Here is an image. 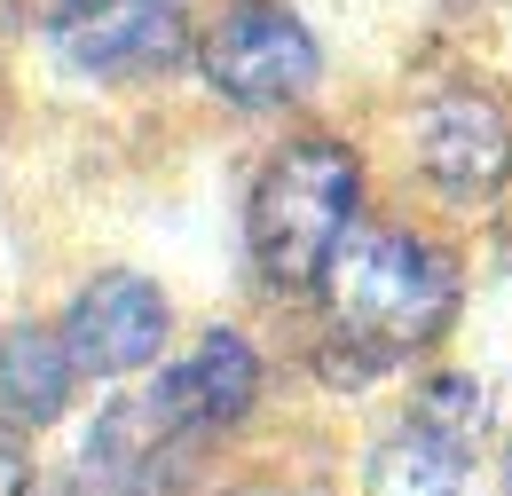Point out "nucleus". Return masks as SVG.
<instances>
[{
  "label": "nucleus",
  "instance_id": "nucleus-1",
  "mask_svg": "<svg viewBox=\"0 0 512 496\" xmlns=\"http://www.w3.org/2000/svg\"><path fill=\"white\" fill-rule=\"evenodd\" d=\"M355 197H363V174H355L347 142H331V134L284 142V150L260 166L253 205H245L253 268L276 284V292L323 284V268L339 260L347 229H355Z\"/></svg>",
  "mask_w": 512,
  "mask_h": 496
},
{
  "label": "nucleus",
  "instance_id": "nucleus-7",
  "mask_svg": "<svg viewBox=\"0 0 512 496\" xmlns=\"http://www.w3.org/2000/svg\"><path fill=\"white\" fill-rule=\"evenodd\" d=\"M174 48H182V0H95V8L56 16V56L95 79L150 71Z\"/></svg>",
  "mask_w": 512,
  "mask_h": 496
},
{
  "label": "nucleus",
  "instance_id": "nucleus-8",
  "mask_svg": "<svg viewBox=\"0 0 512 496\" xmlns=\"http://www.w3.org/2000/svg\"><path fill=\"white\" fill-rule=\"evenodd\" d=\"M253 394H260V363H253V347H245V331H205L197 355L166 378L150 402H158L166 426L182 434V426H229V418H245Z\"/></svg>",
  "mask_w": 512,
  "mask_h": 496
},
{
  "label": "nucleus",
  "instance_id": "nucleus-5",
  "mask_svg": "<svg viewBox=\"0 0 512 496\" xmlns=\"http://www.w3.org/2000/svg\"><path fill=\"white\" fill-rule=\"evenodd\" d=\"M418 166H426V182L442 189L449 205L497 197L505 174H512V119H505V103H489V95H473V87L434 95V103L418 111Z\"/></svg>",
  "mask_w": 512,
  "mask_h": 496
},
{
  "label": "nucleus",
  "instance_id": "nucleus-11",
  "mask_svg": "<svg viewBox=\"0 0 512 496\" xmlns=\"http://www.w3.org/2000/svg\"><path fill=\"white\" fill-rule=\"evenodd\" d=\"M71 8H95V0H56V16H71Z\"/></svg>",
  "mask_w": 512,
  "mask_h": 496
},
{
  "label": "nucleus",
  "instance_id": "nucleus-3",
  "mask_svg": "<svg viewBox=\"0 0 512 496\" xmlns=\"http://www.w3.org/2000/svg\"><path fill=\"white\" fill-rule=\"evenodd\" d=\"M197 63H205L213 95H229L237 111H284V103H300V95L316 87L323 48L284 0H237V8L205 32Z\"/></svg>",
  "mask_w": 512,
  "mask_h": 496
},
{
  "label": "nucleus",
  "instance_id": "nucleus-2",
  "mask_svg": "<svg viewBox=\"0 0 512 496\" xmlns=\"http://www.w3.org/2000/svg\"><path fill=\"white\" fill-rule=\"evenodd\" d=\"M323 300H331V323L371 363H402V355H418V347L442 339L449 308H457V276H449V260L426 237H410V229H363L323 268Z\"/></svg>",
  "mask_w": 512,
  "mask_h": 496
},
{
  "label": "nucleus",
  "instance_id": "nucleus-12",
  "mask_svg": "<svg viewBox=\"0 0 512 496\" xmlns=\"http://www.w3.org/2000/svg\"><path fill=\"white\" fill-rule=\"evenodd\" d=\"M505 481H512V457H505Z\"/></svg>",
  "mask_w": 512,
  "mask_h": 496
},
{
  "label": "nucleus",
  "instance_id": "nucleus-10",
  "mask_svg": "<svg viewBox=\"0 0 512 496\" xmlns=\"http://www.w3.org/2000/svg\"><path fill=\"white\" fill-rule=\"evenodd\" d=\"M32 489V449H24V426L0 418V496H24Z\"/></svg>",
  "mask_w": 512,
  "mask_h": 496
},
{
  "label": "nucleus",
  "instance_id": "nucleus-9",
  "mask_svg": "<svg viewBox=\"0 0 512 496\" xmlns=\"http://www.w3.org/2000/svg\"><path fill=\"white\" fill-rule=\"evenodd\" d=\"M71 386H79V355H71L64 331H48V323L8 331V347H0V418H16L24 434L56 426Z\"/></svg>",
  "mask_w": 512,
  "mask_h": 496
},
{
  "label": "nucleus",
  "instance_id": "nucleus-6",
  "mask_svg": "<svg viewBox=\"0 0 512 496\" xmlns=\"http://www.w3.org/2000/svg\"><path fill=\"white\" fill-rule=\"evenodd\" d=\"M64 339L87 378H127L166 347V292L134 268H103L64 315Z\"/></svg>",
  "mask_w": 512,
  "mask_h": 496
},
{
  "label": "nucleus",
  "instance_id": "nucleus-4",
  "mask_svg": "<svg viewBox=\"0 0 512 496\" xmlns=\"http://www.w3.org/2000/svg\"><path fill=\"white\" fill-rule=\"evenodd\" d=\"M473 418H481L473 378L426 386V402L371 449L363 489H371V496H457V489H465V441H473Z\"/></svg>",
  "mask_w": 512,
  "mask_h": 496
}]
</instances>
